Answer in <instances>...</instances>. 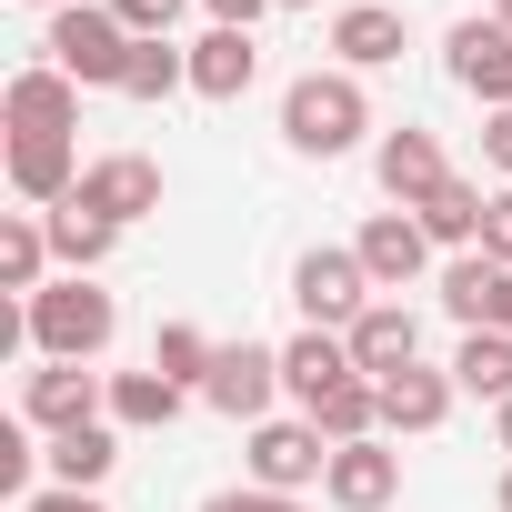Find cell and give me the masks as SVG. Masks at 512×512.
Masks as SVG:
<instances>
[{
    "instance_id": "6da1fadb",
    "label": "cell",
    "mask_w": 512,
    "mask_h": 512,
    "mask_svg": "<svg viewBox=\"0 0 512 512\" xmlns=\"http://www.w3.org/2000/svg\"><path fill=\"white\" fill-rule=\"evenodd\" d=\"M121 332V302L101 292V272H51L21 302V352L31 362H101Z\"/></svg>"
},
{
    "instance_id": "7a4b0ae2",
    "label": "cell",
    "mask_w": 512,
    "mask_h": 512,
    "mask_svg": "<svg viewBox=\"0 0 512 512\" xmlns=\"http://www.w3.org/2000/svg\"><path fill=\"white\" fill-rule=\"evenodd\" d=\"M282 141H292L302 161L362 151V141H372V91H362V71H302V81L282 91Z\"/></svg>"
},
{
    "instance_id": "3957f363",
    "label": "cell",
    "mask_w": 512,
    "mask_h": 512,
    "mask_svg": "<svg viewBox=\"0 0 512 512\" xmlns=\"http://www.w3.org/2000/svg\"><path fill=\"white\" fill-rule=\"evenodd\" d=\"M41 61L71 71L81 91H121V71H131V31L111 21V0H71V11H51V31H41Z\"/></svg>"
},
{
    "instance_id": "277c9868",
    "label": "cell",
    "mask_w": 512,
    "mask_h": 512,
    "mask_svg": "<svg viewBox=\"0 0 512 512\" xmlns=\"http://www.w3.org/2000/svg\"><path fill=\"white\" fill-rule=\"evenodd\" d=\"M292 302H302L312 332H352L382 292H372V272H362V251H352V241H312L302 262H292Z\"/></svg>"
},
{
    "instance_id": "5b68a950",
    "label": "cell",
    "mask_w": 512,
    "mask_h": 512,
    "mask_svg": "<svg viewBox=\"0 0 512 512\" xmlns=\"http://www.w3.org/2000/svg\"><path fill=\"white\" fill-rule=\"evenodd\" d=\"M21 422L31 432H91V422H111V382L91 372V362H31L21 372Z\"/></svg>"
},
{
    "instance_id": "8992f818",
    "label": "cell",
    "mask_w": 512,
    "mask_h": 512,
    "mask_svg": "<svg viewBox=\"0 0 512 512\" xmlns=\"http://www.w3.org/2000/svg\"><path fill=\"white\" fill-rule=\"evenodd\" d=\"M241 472L262 482V492H312V482L332 472V442L312 432V412H292V422L272 412V422H251V432H241Z\"/></svg>"
},
{
    "instance_id": "52a82bcc",
    "label": "cell",
    "mask_w": 512,
    "mask_h": 512,
    "mask_svg": "<svg viewBox=\"0 0 512 512\" xmlns=\"http://www.w3.org/2000/svg\"><path fill=\"white\" fill-rule=\"evenodd\" d=\"M201 402H211L221 422H241V432H251V422H272V402H292V392H282V342H221Z\"/></svg>"
},
{
    "instance_id": "ba28073f",
    "label": "cell",
    "mask_w": 512,
    "mask_h": 512,
    "mask_svg": "<svg viewBox=\"0 0 512 512\" xmlns=\"http://www.w3.org/2000/svg\"><path fill=\"white\" fill-rule=\"evenodd\" d=\"M442 71H452V91H472L482 111H512V31H502L492 11H472V21L442 31Z\"/></svg>"
},
{
    "instance_id": "9c48e42d",
    "label": "cell",
    "mask_w": 512,
    "mask_h": 512,
    "mask_svg": "<svg viewBox=\"0 0 512 512\" xmlns=\"http://www.w3.org/2000/svg\"><path fill=\"white\" fill-rule=\"evenodd\" d=\"M81 211H101L111 231H131V221H151L161 211V161L151 151H101L91 171H81V191H71Z\"/></svg>"
},
{
    "instance_id": "30bf717a",
    "label": "cell",
    "mask_w": 512,
    "mask_h": 512,
    "mask_svg": "<svg viewBox=\"0 0 512 512\" xmlns=\"http://www.w3.org/2000/svg\"><path fill=\"white\" fill-rule=\"evenodd\" d=\"M372 181H382V201H392V211H422V201L452 181V161H442V141H432L422 121H402V131H382V141H372Z\"/></svg>"
},
{
    "instance_id": "8fae6325",
    "label": "cell",
    "mask_w": 512,
    "mask_h": 512,
    "mask_svg": "<svg viewBox=\"0 0 512 512\" xmlns=\"http://www.w3.org/2000/svg\"><path fill=\"white\" fill-rule=\"evenodd\" d=\"M412 51V21L392 0H342L332 11V71H392Z\"/></svg>"
},
{
    "instance_id": "7c38bea8",
    "label": "cell",
    "mask_w": 512,
    "mask_h": 512,
    "mask_svg": "<svg viewBox=\"0 0 512 512\" xmlns=\"http://www.w3.org/2000/svg\"><path fill=\"white\" fill-rule=\"evenodd\" d=\"M0 121H11V131H41V141H71V131H81V81L51 71V61H31V71H11V91H0Z\"/></svg>"
},
{
    "instance_id": "4fadbf2b",
    "label": "cell",
    "mask_w": 512,
    "mask_h": 512,
    "mask_svg": "<svg viewBox=\"0 0 512 512\" xmlns=\"http://www.w3.org/2000/svg\"><path fill=\"white\" fill-rule=\"evenodd\" d=\"M452 402H462L452 362H442V372H432V362L392 372V382H382V442H422V432H442V422H452Z\"/></svg>"
},
{
    "instance_id": "5bb4252c",
    "label": "cell",
    "mask_w": 512,
    "mask_h": 512,
    "mask_svg": "<svg viewBox=\"0 0 512 512\" xmlns=\"http://www.w3.org/2000/svg\"><path fill=\"white\" fill-rule=\"evenodd\" d=\"M352 251H362V272H372V292H412V282L432 272V231H422L412 211H372Z\"/></svg>"
},
{
    "instance_id": "9a60e30c",
    "label": "cell",
    "mask_w": 512,
    "mask_h": 512,
    "mask_svg": "<svg viewBox=\"0 0 512 512\" xmlns=\"http://www.w3.org/2000/svg\"><path fill=\"white\" fill-rule=\"evenodd\" d=\"M342 342H352V372H362V382H392V372L422 362V312H412V302H372Z\"/></svg>"
},
{
    "instance_id": "2e32d148",
    "label": "cell",
    "mask_w": 512,
    "mask_h": 512,
    "mask_svg": "<svg viewBox=\"0 0 512 512\" xmlns=\"http://www.w3.org/2000/svg\"><path fill=\"white\" fill-rule=\"evenodd\" d=\"M322 492H332V512H392V492H402V452L372 432V442H342L332 452V472H322Z\"/></svg>"
},
{
    "instance_id": "e0dca14e",
    "label": "cell",
    "mask_w": 512,
    "mask_h": 512,
    "mask_svg": "<svg viewBox=\"0 0 512 512\" xmlns=\"http://www.w3.org/2000/svg\"><path fill=\"white\" fill-rule=\"evenodd\" d=\"M342 382H362V372H352V342H342V332H312V322H302V332L282 342V392H292L302 412H322V402H332Z\"/></svg>"
},
{
    "instance_id": "ac0fdd59",
    "label": "cell",
    "mask_w": 512,
    "mask_h": 512,
    "mask_svg": "<svg viewBox=\"0 0 512 512\" xmlns=\"http://www.w3.org/2000/svg\"><path fill=\"white\" fill-rule=\"evenodd\" d=\"M81 171H91V161H81L71 141H41V131H11V191H21L31 211H61V201L81 191Z\"/></svg>"
},
{
    "instance_id": "d6986e66",
    "label": "cell",
    "mask_w": 512,
    "mask_h": 512,
    "mask_svg": "<svg viewBox=\"0 0 512 512\" xmlns=\"http://www.w3.org/2000/svg\"><path fill=\"white\" fill-rule=\"evenodd\" d=\"M191 402H201V392H181V382L151 372V362H141V372H111V432H171Z\"/></svg>"
},
{
    "instance_id": "ffe728a7",
    "label": "cell",
    "mask_w": 512,
    "mask_h": 512,
    "mask_svg": "<svg viewBox=\"0 0 512 512\" xmlns=\"http://www.w3.org/2000/svg\"><path fill=\"white\" fill-rule=\"evenodd\" d=\"M251 81H262V41L251 31H201L191 41V91L201 101H241Z\"/></svg>"
},
{
    "instance_id": "44dd1931",
    "label": "cell",
    "mask_w": 512,
    "mask_h": 512,
    "mask_svg": "<svg viewBox=\"0 0 512 512\" xmlns=\"http://www.w3.org/2000/svg\"><path fill=\"white\" fill-rule=\"evenodd\" d=\"M502 262H492V251H452V262H442V312L462 322V332H492V312H502Z\"/></svg>"
},
{
    "instance_id": "7402d4cb",
    "label": "cell",
    "mask_w": 512,
    "mask_h": 512,
    "mask_svg": "<svg viewBox=\"0 0 512 512\" xmlns=\"http://www.w3.org/2000/svg\"><path fill=\"white\" fill-rule=\"evenodd\" d=\"M482 211H492V191L452 171V181H442V191H432V201H422L412 221L432 231V251H482Z\"/></svg>"
},
{
    "instance_id": "603a6c76",
    "label": "cell",
    "mask_w": 512,
    "mask_h": 512,
    "mask_svg": "<svg viewBox=\"0 0 512 512\" xmlns=\"http://www.w3.org/2000/svg\"><path fill=\"white\" fill-rule=\"evenodd\" d=\"M41 462H51V482H61V492H101V482H111V462H121V432H111V422H91V432H61Z\"/></svg>"
},
{
    "instance_id": "cb8c5ba5",
    "label": "cell",
    "mask_w": 512,
    "mask_h": 512,
    "mask_svg": "<svg viewBox=\"0 0 512 512\" xmlns=\"http://www.w3.org/2000/svg\"><path fill=\"white\" fill-rule=\"evenodd\" d=\"M41 231H51V262H61V272H101V262H111V241H121V231H111L101 211H81V201L41 211Z\"/></svg>"
},
{
    "instance_id": "d4e9b609",
    "label": "cell",
    "mask_w": 512,
    "mask_h": 512,
    "mask_svg": "<svg viewBox=\"0 0 512 512\" xmlns=\"http://www.w3.org/2000/svg\"><path fill=\"white\" fill-rule=\"evenodd\" d=\"M51 282V231H41V211H11V221H0V292H41Z\"/></svg>"
},
{
    "instance_id": "484cf974",
    "label": "cell",
    "mask_w": 512,
    "mask_h": 512,
    "mask_svg": "<svg viewBox=\"0 0 512 512\" xmlns=\"http://www.w3.org/2000/svg\"><path fill=\"white\" fill-rule=\"evenodd\" d=\"M452 382H462L472 402H512V332H462Z\"/></svg>"
},
{
    "instance_id": "4316f807",
    "label": "cell",
    "mask_w": 512,
    "mask_h": 512,
    "mask_svg": "<svg viewBox=\"0 0 512 512\" xmlns=\"http://www.w3.org/2000/svg\"><path fill=\"white\" fill-rule=\"evenodd\" d=\"M171 91H191V51H181V41H131L121 101H171Z\"/></svg>"
},
{
    "instance_id": "83f0119b",
    "label": "cell",
    "mask_w": 512,
    "mask_h": 512,
    "mask_svg": "<svg viewBox=\"0 0 512 512\" xmlns=\"http://www.w3.org/2000/svg\"><path fill=\"white\" fill-rule=\"evenodd\" d=\"M211 362H221V342H211L201 322H161V332H151V372H171L181 392H201V382H211Z\"/></svg>"
},
{
    "instance_id": "f1b7e54d",
    "label": "cell",
    "mask_w": 512,
    "mask_h": 512,
    "mask_svg": "<svg viewBox=\"0 0 512 512\" xmlns=\"http://www.w3.org/2000/svg\"><path fill=\"white\" fill-rule=\"evenodd\" d=\"M312 432H322L332 452H342V442H372V432H382V382H342V392L312 412Z\"/></svg>"
},
{
    "instance_id": "f546056e",
    "label": "cell",
    "mask_w": 512,
    "mask_h": 512,
    "mask_svg": "<svg viewBox=\"0 0 512 512\" xmlns=\"http://www.w3.org/2000/svg\"><path fill=\"white\" fill-rule=\"evenodd\" d=\"M191 11V0H111V21L131 31V41H171V21Z\"/></svg>"
},
{
    "instance_id": "4dcf8cb0",
    "label": "cell",
    "mask_w": 512,
    "mask_h": 512,
    "mask_svg": "<svg viewBox=\"0 0 512 512\" xmlns=\"http://www.w3.org/2000/svg\"><path fill=\"white\" fill-rule=\"evenodd\" d=\"M201 512H302V492H262V482H231V492H211Z\"/></svg>"
},
{
    "instance_id": "1f68e13d",
    "label": "cell",
    "mask_w": 512,
    "mask_h": 512,
    "mask_svg": "<svg viewBox=\"0 0 512 512\" xmlns=\"http://www.w3.org/2000/svg\"><path fill=\"white\" fill-rule=\"evenodd\" d=\"M31 462H41V452H31V422H21V432H0V492H21V502H31Z\"/></svg>"
},
{
    "instance_id": "d6a6232c",
    "label": "cell",
    "mask_w": 512,
    "mask_h": 512,
    "mask_svg": "<svg viewBox=\"0 0 512 512\" xmlns=\"http://www.w3.org/2000/svg\"><path fill=\"white\" fill-rule=\"evenodd\" d=\"M482 251L512 272V181H502V191H492V211H482Z\"/></svg>"
},
{
    "instance_id": "836d02e7",
    "label": "cell",
    "mask_w": 512,
    "mask_h": 512,
    "mask_svg": "<svg viewBox=\"0 0 512 512\" xmlns=\"http://www.w3.org/2000/svg\"><path fill=\"white\" fill-rule=\"evenodd\" d=\"M201 11H211V31H262L282 0H201Z\"/></svg>"
},
{
    "instance_id": "e575fe53",
    "label": "cell",
    "mask_w": 512,
    "mask_h": 512,
    "mask_svg": "<svg viewBox=\"0 0 512 512\" xmlns=\"http://www.w3.org/2000/svg\"><path fill=\"white\" fill-rule=\"evenodd\" d=\"M482 161L512 181V111H482Z\"/></svg>"
},
{
    "instance_id": "d590c367",
    "label": "cell",
    "mask_w": 512,
    "mask_h": 512,
    "mask_svg": "<svg viewBox=\"0 0 512 512\" xmlns=\"http://www.w3.org/2000/svg\"><path fill=\"white\" fill-rule=\"evenodd\" d=\"M21 512H111V502H101V492H61V482H41Z\"/></svg>"
},
{
    "instance_id": "8d00e7d4",
    "label": "cell",
    "mask_w": 512,
    "mask_h": 512,
    "mask_svg": "<svg viewBox=\"0 0 512 512\" xmlns=\"http://www.w3.org/2000/svg\"><path fill=\"white\" fill-rule=\"evenodd\" d=\"M492 442H502V452H512V402H492Z\"/></svg>"
},
{
    "instance_id": "74e56055",
    "label": "cell",
    "mask_w": 512,
    "mask_h": 512,
    "mask_svg": "<svg viewBox=\"0 0 512 512\" xmlns=\"http://www.w3.org/2000/svg\"><path fill=\"white\" fill-rule=\"evenodd\" d=\"M492 332H512V282H502V312H492Z\"/></svg>"
},
{
    "instance_id": "f35d334b",
    "label": "cell",
    "mask_w": 512,
    "mask_h": 512,
    "mask_svg": "<svg viewBox=\"0 0 512 512\" xmlns=\"http://www.w3.org/2000/svg\"><path fill=\"white\" fill-rule=\"evenodd\" d=\"M492 502H502V512H512V462H502V492H492Z\"/></svg>"
},
{
    "instance_id": "ab89813d",
    "label": "cell",
    "mask_w": 512,
    "mask_h": 512,
    "mask_svg": "<svg viewBox=\"0 0 512 512\" xmlns=\"http://www.w3.org/2000/svg\"><path fill=\"white\" fill-rule=\"evenodd\" d=\"M31 11H41V21H51V11H71V0H31Z\"/></svg>"
},
{
    "instance_id": "60d3db41",
    "label": "cell",
    "mask_w": 512,
    "mask_h": 512,
    "mask_svg": "<svg viewBox=\"0 0 512 512\" xmlns=\"http://www.w3.org/2000/svg\"><path fill=\"white\" fill-rule=\"evenodd\" d=\"M492 21H502V31H512V0H492Z\"/></svg>"
},
{
    "instance_id": "b9f144b4",
    "label": "cell",
    "mask_w": 512,
    "mask_h": 512,
    "mask_svg": "<svg viewBox=\"0 0 512 512\" xmlns=\"http://www.w3.org/2000/svg\"><path fill=\"white\" fill-rule=\"evenodd\" d=\"M282 11H312V0H282Z\"/></svg>"
}]
</instances>
